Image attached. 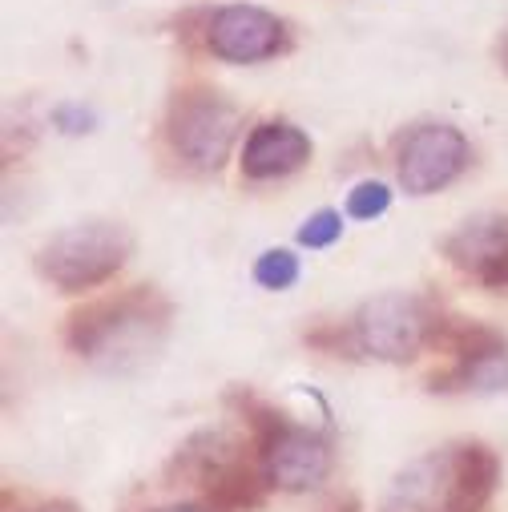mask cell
Masks as SVG:
<instances>
[{"label": "cell", "instance_id": "ffe728a7", "mask_svg": "<svg viewBox=\"0 0 508 512\" xmlns=\"http://www.w3.org/2000/svg\"><path fill=\"white\" fill-rule=\"evenodd\" d=\"M37 512H77L73 504H45V508H37Z\"/></svg>", "mask_w": 508, "mask_h": 512}, {"label": "cell", "instance_id": "7a4b0ae2", "mask_svg": "<svg viewBox=\"0 0 508 512\" xmlns=\"http://www.w3.org/2000/svg\"><path fill=\"white\" fill-rule=\"evenodd\" d=\"M170 299L154 287H130L121 295L93 299L77 307L65 323V343L81 359L105 371H130L134 363L150 359L170 327Z\"/></svg>", "mask_w": 508, "mask_h": 512}, {"label": "cell", "instance_id": "9c48e42d", "mask_svg": "<svg viewBox=\"0 0 508 512\" xmlns=\"http://www.w3.org/2000/svg\"><path fill=\"white\" fill-rule=\"evenodd\" d=\"M202 41L206 53L226 65H259L291 49V29L283 17L259 5H222L206 13Z\"/></svg>", "mask_w": 508, "mask_h": 512}, {"label": "cell", "instance_id": "2e32d148", "mask_svg": "<svg viewBox=\"0 0 508 512\" xmlns=\"http://www.w3.org/2000/svg\"><path fill=\"white\" fill-rule=\"evenodd\" d=\"M53 125L61 134H89V125H93V113L85 109V105H61L57 113H53Z\"/></svg>", "mask_w": 508, "mask_h": 512}, {"label": "cell", "instance_id": "52a82bcc", "mask_svg": "<svg viewBox=\"0 0 508 512\" xmlns=\"http://www.w3.org/2000/svg\"><path fill=\"white\" fill-rule=\"evenodd\" d=\"M436 311L408 291H384L367 299L351 319L355 355L379 359V363H412L432 343Z\"/></svg>", "mask_w": 508, "mask_h": 512}, {"label": "cell", "instance_id": "277c9868", "mask_svg": "<svg viewBox=\"0 0 508 512\" xmlns=\"http://www.w3.org/2000/svg\"><path fill=\"white\" fill-rule=\"evenodd\" d=\"M250 428V440H254V452H259V464H263V476L271 488L279 492H311L319 488L327 476H331V444L311 432V428H299V424H287L275 408H267L263 400L254 396H242L234 392L230 396Z\"/></svg>", "mask_w": 508, "mask_h": 512}, {"label": "cell", "instance_id": "30bf717a", "mask_svg": "<svg viewBox=\"0 0 508 512\" xmlns=\"http://www.w3.org/2000/svg\"><path fill=\"white\" fill-rule=\"evenodd\" d=\"M444 259L480 287H508V214H476L444 238Z\"/></svg>", "mask_w": 508, "mask_h": 512}, {"label": "cell", "instance_id": "ac0fdd59", "mask_svg": "<svg viewBox=\"0 0 508 512\" xmlns=\"http://www.w3.org/2000/svg\"><path fill=\"white\" fill-rule=\"evenodd\" d=\"M496 65H500V73L508 77V25H504L500 37H496Z\"/></svg>", "mask_w": 508, "mask_h": 512}, {"label": "cell", "instance_id": "6da1fadb", "mask_svg": "<svg viewBox=\"0 0 508 512\" xmlns=\"http://www.w3.org/2000/svg\"><path fill=\"white\" fill-rule=\"evenodd\" d=\"M500 480V460L480 440H456L408 460L379 512H484Z\"/></svg>", "mask_w": 508, "mask_h": 512}, {"label": "cell", "instance_id": "7c38bea8", "mask_svg": "<svg viewBox=\"0 0 508 512\" xmlns=\"http://www.w3.org/2000/svg\"><path fill=\"white\" fill-rule=\"evenodd\" d=\"M432 392H504L508 388V347L468 363H448L428 379Z\"/></svg>", "mask_w": 508, "mask_h": 512}, {"label": "cell", "instance_id": "8fae6325", "mask_svg": "<svg viewBox=\"0 0 508 512\" xmlns=\"http://www.w3.org/2000/svg\"><path fill=\"white\" fill-rule=\"evenodd\" d=\"M311 162V138L291 121H259L242 146V174L250 182H275Z\"/></svg>", "mask_w": 508, "mask_h": 512}, {"label": "cell", "instance_id": "3957f363", "mask_svg": "<svg viewBox=\"0 0 508 512\" xmlns=\"http://www.w3.org/2000/svg\"><path fill=\"white\" fill-rule=\"evenodd\" d=\"M170 472H182V480L198 484L206 492V500L222 512H238V508H259L267 496V476L254 452V440L246 448V440H238L226 428H210L198 432L194 440H186L170 464Z\"/></svg>", "mask_w": 508, "mask_h": 512}, {"label": "cell", "instance_id": "5bb4252c", "mask_svg": "<svg viewBox=\"0 0 508 512\" xmlns=\"http://www.w3.org/2000/svg\"><path fill=\"white\" fill-rule=\"evenodd\" d=\"M392 198H396V194H392L388 182L367 178V182L351 186V194H347V218H355V222H375L379 214H388Z\"/></svg>", "mask_w": 508, "mask_h": 512}, {"label": "cell", "instance_id": "e0dca14e", "mask_svg": "<svg viewBox=\"0 0 508 512\" xmlns=\"http://www.w3.org/2000/svg\"><path fill=\"white\" fill-rule=\"evenodd\" d=\"M319 512H363V508H359L355 496H335V500H327Z\"/></svg>", "mask_w": 508, "mask_h": 512}, {"label": "cell", "instance_id": "5b68a950", "mask_svg": "<svg viewBox=\"0 0 508 512\" xmlns=\"http://www.w3.org/2000/svg\"><path fill=\"white\" fill-rule=\"evenodd\" d=\"M134 254V234L121 222H77L57 230L41 250H37V275L65 291V295H85L101 283H109Z\"/></svg>", "mask_w": 508, "mask_h": 512}, {"label": "cell", "instance_id": "d6986e66", "mask_svg": "<svg viewBox=\"0 0 508 512\" xmlns=\"http://www.w3.org/2000/svg\"><path fill=\"white\" fill-rule=\"evenodd\" d=\"M158 512H214V508H202V504H170V508H158Z\"/></svg>", "mask_w": 508, "mask_h": 512}, {"label": "cell", "instance_id": "9a60e30c", "mask_svg": "<svg viewBox=\"0 0 508 512\" xmlns=\"http://www.w3.org/2000/svg\"><path fill=\"white\" fill-rule=\"evenodd\" d=\"M299 246H307V250H327V246H335L339 238H343V218H339V210H315L303 226H299Z\"/></svg>", "mask_w": 508, "mask_h": 512}, {"label": "cell", "instance_id": "4fadbf2b", "mask_svg": "<svg viewBox=\"0 0 508 512\" xmlns=\"http://www.w3.org/2000/svg\"><path fill=\"white\" fill-rule=\"evenodd\" d=\"M254 283L263 291H291L299 283V254L295 250H283V246H271L254 259Z\"/></svg>", "mask_w": 508, "mask_h": 512}, {"label": "cell", "instance_id": "8992f818", "mask_svg": "<svg viewBox=\"0 0 508 512\" xmlns=\"http://www.w3.org/2000/svg\"><path fill=\"white\" fill-rule=\"evenodd\" d=\"M242 117L218 89H182L166 113V146L194 174H218L238 142Z\"/></svg>", "mask_w": 508, "mask_h": 512}, {"label": "cell", "instance_id": "ba28073f", "mask_svg": "<svg viewBox=\"0 0 508 512\" xmlns=\"http://www.w3.org/2000/svg\"><path fill=\"white\" fill-rule=\"evenodd\" d=\"M472 162V146L456 125L424 121L412 125L396 142V182L412 198H428L444 186H452Z\"/></svg>", "mask_w": 508, "mask_h": 512}]
</instances>
